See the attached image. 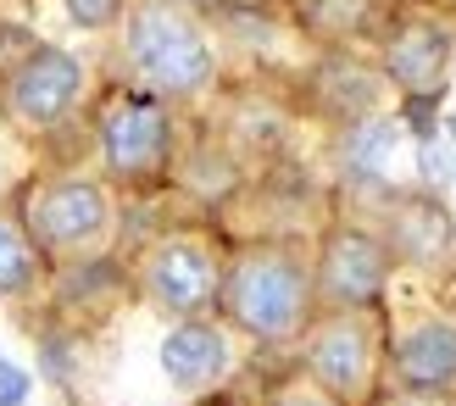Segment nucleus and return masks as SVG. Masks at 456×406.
Masks as SVG:
<instances>
[{
    "label": "nucleus",
    "mask_w": 456,
    "mask_h": 406,
    "mask_svg": "<svg viewBox=\"0 0 456 406\" xmlns=\"http://www.w3.org/2000/svg\"><path fill=\"white\" fill-rule=\"evenodd\" d=\"M384 279H390V245L373 240L368 229H334L317 256V284L339 306H368Z\"/></svg>",
    "instance_id": "4"
},
{
    "label": "nucleus",
    "mask_w": 456,
    "mask_h": 406,
    "mask_svg": "<svg viewBox=\"0 0 456 406\" xmlns=\"http://www.w3.org/2000/svg\"><path fill=\"white\" fill-rule=\"evenodd\" d=\"M362 6L368 0H301V22L323 39H346L362 22Z\"/></svg>",
    "instance_id": "16"
},
{
    "label": "nucleus",
    "mask_w": 456,
    "mask_h": 406,
    "mask_svg": "<svg viewBox=\"0 0 456 406\" xmlns=\"http://www.w3.org/2000/svg\"><path fill=\"white\" fill-rule=\"evenodd\" d=\"M279 406H329V401H323V395H284Z\"/></svg>",
    "instance_id": "20"
},
{
    "label": "nucleus",
    "mask_w": 456,
    "mask_h": 406,
    "mask_svg": "<svg viewBox=\"0 0 456 406\" xmlns=\"http://www.w3.org/2000/svg\"><path fill=\"white\" fill-rule=\"evenodd\" d=\"M390 245L406 262H440L451 251V217L440 212V200L412 195L390 212Z\"/></svg>",
    "instance_id": "12"
},
{
    "label": "nucleus",
    "mask_w": 456,
    "mask_h": 406,
    "mask_svg": "<svg viewBox=\"0 0 456 406\" xmlns=\"http://www.w3.org/2000/svg\"><path fill=\"white\" fill-rule=\"evenodd\" d=\"M451 67V34L440 22H406L395 28L390 51H384V73H390L412 101H435Z\"/></svg>",
    "instance_id": "9"
},
{
    "label": "nucleus",
    "mask_w": 456,
    "mask_h": 406,
    "mask_svg": "<svg viewBox=\"0 0 456 406\" xmlns=\"http://www.w3.org/2000/svg\"><path fill=\"white\" fill-rule=\"evenodd\" d=\"M28 401V373L17 362H0V406H22Z\"/></svg>",
    "instance_id": "18"
},
{
    "label": "nucleus",
    "mask_w": 456,
    "mask_h": 406,
    "mask_svg": "<svg viewBox=\"0 0 456 406\" xmlns=\"http://www.w3.org/2000/svg\"><path fill=\"white\" fill-rule=\"evenodd\" d=\"M145 289H151L156 306L190 318V312L217 301V262H212L207 245H195V240H162L145 256Z\"/></svg>",
    "instance_id": "5"
},
{
    "label": "nucleus",
    "mask_w": 456,
    "mask_h": 406,
    "mask_svg": "<svg viewBox=\"0 0 456 406\" xmlns=\"http://www.w3.org/2000/svg\"><path fill=\"white\" fill-rule=\"evenodd\" d=\"M106 229V195L89 178H61L34 200V234L56 251H78Z\"/></svg>",
    "instance_id": "7"
},
{
    "label": "nucleus",
    "mask_w": 456,
    "mask_h": 406,
    "mask_svg": "<svg viewBox=\"0 0 456 406\" xmlns=\"http://www.w3.org/2000/svg\"><path fill=\"white\" fill-rule=\"evenodd\" d=\"M317 89L329 95L334 111H351V118H368L373 101H379V78L368 73V67H356V61H329L323 78H317Z\"/></svg>",
    "instance_id": "13"
},
{
    "label": "nucleus",
    "mask_w": 456,
    "mask_h": 406,
    "mask_svg": "<svg viewBox=\"0 0 456 406\" xmlns=\"http://www.w3.org/2000/svg\"><path fill=\"white\" fill-rule=\"evenodd\" d=\"M217 296L228 323L245 329L250 340H289V334H301L312 312V279L289 251L256 245L217 279Z\"/></svg>",
    "instance_id": "1"
},
{
    "label": "nucleus",
    "mask_w": 456,
    "mask_h": 406,
    "mask_svg": "<svg viewBox=\"0 0 456 406\" xmlns=\"http://www.w3.org/2000/svg\"><path fill=\"white\" fill-rule=\"evenodd\" d=\"M61 6H67V17H73L78 28H106V22L123 12V0H61Z\"/></svg>",
    "instance_id": "17"
},
{
    "label": "nucleus",
    "mask_w": 456,
    "mask_h": 406,
    "mask_svg": "<svg viewBox=\"0 0 456 406\" xmlns=\"http://www.w3.org/2000/svg\"><path fill=\"white\" fill-rule=\"evenodd\" d=\"M78 84H84V67L73 51H51V45H39L34 56H22L12 67V111L22 123H56L73 111L78 101Z\"/></svg>",
    "instance_id": "6"
},
{
    "label": "nucleus",
    "mask_w": 456,
    "mask_h": 406,
    "mask_svg": "<svg viewBox=\"0 0 456 406\" xmlns=\"http://www.w3.org/2000/svg\"><path fill=\"white\" fill-rule=\"evenodd\" d=\"M395 140H401V128H395V123H384V118H362V123L351 128V140H346V162H351V173L379 178L384 162H390V150H395Z\"/></svg>",
    "instance_id": "14"
},
{
    "label": "nucleus",
    "mask_w": 456,
    "mask_h": 406,
    "mask_svg": "<svg viewBox=\"0 0 456 406\" xmlns=\"http://www.w3.org/2000/svg\"><path fill=\"white\" fill-rule=\"evenodd\" d=\"M128 56L140 67V78L162 95H200L212 84V51L200 28L162 0H151L128 17Z\"/></svg>",
    "instance_id": "2"
},
{
    "label": "nucleus",
    "mask_w": 456,
    "mask_h": 406,
    "mask_svg": "<svg viewBox=\"0 0 456 406\" xmlns=\"http://www.w3.org/2000/svg\"><path fill=\"white\" fill-rule=\"evenodd\" d=\"M312 378L323 385L334 401H351L362 395V385H368V368H373V340L368 329H362L356 318H329L323 329L312 334Z\"/></svg>",
    "instance_id": "8"
},
{
    "label": "nucleus",
    "mask_w": 456,
    "mask_h": 406,
    "mask_svg": "<svg viewBox=\"0 0 456 406\" xmlns=\"http://www.w3.org/2000/svg\"><path fill=\"white\" fill-rule=\"evenodd\" d=\"M101 156L106 167L140 184V178H156L173 156V118L162 101L151 95H118L101 111Z\"/></svg>",
    "instance_id": "3"
},
{
    "label": "nucleus",
    "mask_w": 456,
    "mask_h": 406,
    "mask_svg": "<svg viewBox=\"0 0 456 406\" xmlns=\"http://www.w3.org/2000/svg\"><path fill=\"white\" fill-rule=\"evenodd\" d=\"M395 373L406 390H456V323H418L395 345Z\"/></svg>",
    "instance_id": "11"
},
{
    "label": "nucleus",
    "mask_w": 456,
    "mask_h": 406,
    "mask_svg": "<svg viewBox=\"0 0 456 406\" xmlns=\"http://www.w3.org/2000/svg\"><path fill=\"white\" fill-rule=\"evenodd\" d=\"M39 279V251L34 240L17 229V223L0 217V296H22Z\"/></svg>",
    "instance_id": "15"
},
{
    "label": "nucleus",
    "mask_w": 456,
    "mask_h": 406,
    "mask_svg": "<svg viewBox=\"0 0 456 406\" xmlns=\"http://www.w3.org/2000/svg\"><path fill=\"white\" fill-rule=\"evenodd\" d=\"M390 406H445V401L428 395V390H418V395H401V401H390Z\"/></svg>",
    "instance_id": "19"
},
{
    "label": "nucleus",
    "mask_w": 456,
    "mask_h": 406,
    "mask_svg": "<svg viewBox=\"0 0 456 406\" xmlns=\"http://www.w3.org/2000/svg\"><path fill=\"white\" fill-rule=\"evenodd\" d=\"M162 373L184 395L212 390L217 378L228 373V340H223V329H212V323H178L162 340Z\"/></svg>",
    "instance_id": "10"
}]
</instances>
